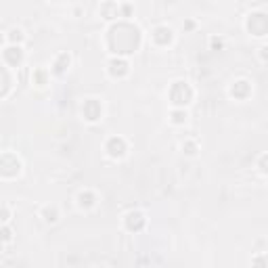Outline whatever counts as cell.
Masks as SVG:
<instances>
[{"mask_svg": "<svg viewBox=\"0 0 268 268\" xmlns=\"http://www.w3.org/2000/svg\"><path fill=\"white\" fill-rule=\"evenodd\" d=\"M105 151L109 157H113V160H122V157L128 153V143L126 138L122 136H111L109 141L105 143Z\"/></svg>", "mask_w": 268, "mask_h": 268, "instance_id": "cell-1", "label": "cell"}, {"mask_svg": "<svg viewBox=\"0 0 268 268\" xmlns=\"http://www.w3.org/2000/svg\"><path fill=\"white\" fill-rule=\"evenodd\" d=\"M107 72H109V76H113V78H124V76L130 74V65H128V61L124 57L117 55L107 63Z\"/></svg>", "mask_w": 268, "mask_h": 268, "instance_id": "cell-2", "label": "cell"}, {"mask_svg": "<svg viewBox=\"0 0 268 268\" xmlns=\"http://www.w3.org/2000/svg\"><path fill=\"white\" fill-rule=\"evenodd\" d=\"M151 40H153L157 46H168V44H172V40H174L172 27H168V25H157L153 32H151Z\"/></svg>", "mask_w": 268, "mask_h": 268, "instance_id": "cell-3", "label": "cell"}, {"mask_svg": "<svg viewBox=\"0 0 268 268\" xmlns=\"http://www.w3.org/2000/svg\"><path fill=\"white\" fill-rule=\"evenodd\" d=\"M82 113L88 122H96L103 115V107H101V103H96V98H86L82 105Z\"/></svg>", "mask_w": 268, "mask_h": 268, "instance_id": "cell-4", "label": "cell"}, {"mask_svg": "<svg viewBox=\"0 0 268 268\" xmlns=\"http://www.w3.org/2000/svg\"><path fill=\"white\" fill-rule=\"evenodd\" d=\"M96 201H98V197L92 188H84V191H80L76 197V203L80 210H92V207L96 205Z\"/></svg>", "mask_w": 268, "mask_h": 268, "instance_id": "cell-5", "label": "cell"}, {"mask_svg": "<svg viewBox=\"0 0 268 268\" xmlns=\"http://www.w3.org/2000/svg\"><path fill=\"white\" fill-rule=\"evenodd\" d=\"M98 15H101L105 21H113V19L120 17V4L107 0V2H103L101 6H98Z\"/></svg>", "mask_w": 268, "mask_h": 268, "instance_id": "cell-6", "label": "cell"}, {"mask_svg": "<svg viewBox=\"0 0 268 268\" xmlns=\"http://www.w3.org/2000/svg\"><path fill=\"white\" fill-rule=\"evenodd\" d=\"M4 61L11 65V67H19V63L23 61V51H21V46H15L11 44L4 51Z\"/></svg>", "mask_w": 268, "mask_h": 268, "instance_id": "cell-7", "label": "cell"}, {"mask_svg": "<svg viewBox=\"0 0 268 268\" xmlns=\"http://www.w3.org/2000/svg\"><path fill=\"white\" fill-rule=\"evenodd\" d=\"M69 65H72V57H69V53H61V55H57L55 63L51 67V72L57 74V76H63L67 69H69Z\"/></svg>", "mask_w": 268, "mask_h": 268, "instance_id": "cell-8", "label": "cell"}, {"mask_svg": "<svg viewBox=\"0 0 268 268\" xmlns=\"http://www.w3.org/2000/svg\"><path fill=\"white\" fill-rule=\"evenodd\" d=\"M124 222H126V226L130 228V231H138V228H143L145 226V214H141V212H128L126 216H124Z\"/></svg>", "mask_w": 268, "mask_h": 268, "instance_id": "cell-9", "label": "cell"}, {"mask_svg": "<svg viewBox=\"0 0 268 268\" xmlns=\"http://www.w3.org/2000/svg\"><path fill=\"white\" fill-rule=\"evenodd\" d=\"M40 218H42L46 224H57L59 218H61V214H59V207L57 205H42Z\"/></svg>", "mask_w": 268, "mask_h": 268, "instance_id": "cell-10", "label": "cell"}, {"mask_svg": "<svg viewBox=\"0 0 268 268\" xmlns=\"http://www.w3.org/2000/svg\"><path fill=\"white\" fill-rule=\"evenodd\" d=\"M168 120H170L172 126H184L186 120H188V111L184 107H174L170 111V117H168Z\"/></svg>", "mask_w": 268, "mask_h": 268, "instance_id": "cell-11", "label": "cell"}, {"mask_svg": "<svg viewBox=\"0 0 268 268\" xmlns=\"http://www.w3.org/2000/svg\"><path fill=\"white\" fill-rule=\"evenodd\" d=\"M25 32L21 27H11L6 32V42L8 44H15V46H23V42H25Z\"/></svg>", "mask_w": 268, "mask_h": 268, "instance_id": "cell-12", "label": "cell"}, {"mask_svg": "<svg viewBox=\"0 0 268 268\" xmlns=\"http://www.w3.org/2000/svg\"><path fill=\"white\" fill-rule=\"evenodd\" d=\"M32 82L36 86H46L48 82H51V69L46 67H36L34 74H32Z\"/></svg>", "mask_w": 268, "mask_h": 268, "instance_id": "cell-13", "label": "cell"}, {"mask_svg": "<svg viewBox=\"0 0 268 268\" xmlns=\"http://www.w3.org/2000/svg\"><path fill=\"white\" fill-rule=\"evenodd\" d=\"M247 92H250V82H245V80L233 82V86H231V96L233 98H245Z\"/></svg>", "mask_w": 268, "mask_h": 268, "instance_id": "cell-14", "label": "cell"}, {"mask_svg": "<svg viewBox=\"0 0 268 268\" xmlns=\"http://www.w3.org/2000/svg\"><path fill=\"white\" fill-rule=\"evenodd\" d=\"M0 241H4V243L13 241V231L8 228V224H0Z\"/></svg>", "mask_w": 268, "mask_h": 268, "instance_id": "cell-15", "label": "cell"}, {"mask_svg": "<svg viewBox=\"0 0 268 268\" xmlns=\"http://www.w3.org/2000/svg\"><path fill=\"white\" fill-rule=\"evenodd\" d=\"M180 149H182L184 155H191V157H193V155L197 153V143H195V141H184V143L180 145Z\"/></svg>", "mask_w": 268, "mask_h": 268, "instance_id": "cell-16", "label": "cell"}, {"mask_svg": "<svg viewBox=\"0 0 268 268\" xmlns=\"http://www.w3.org/2000/svg\"><path fill=\"white\" fill-rule=\"evenodd\" d=\"M11 220V210L6 205H0V224H8Z\"/></svg>", "mask_w": 268, "mask_h": 268, "instance_id": "cell-17", "label": "cell"}, {"mask_svg": "<svg viewBox=\"0 0 268 268\" xmlns=\"http://www.w3.org/2000/svg\"><path fill=\"white\" fill-rule=\"evenodd\" d=\"M258 51H260V63L264 65V63H266V46H262V48H258Z\"/></svg>", "mask_w": 268, "mask_h": 268, "instance_id": "cell-18", "label": "cell"}, {"mask_svg": "<svg viewBox=\"0 0 268 268\" xmlns=\"http://www.w3.org/2000/svg\"><path fill=\"white\" fill-rule=\"evenodd\" d=\"M6 40V34H2V32H0V44H2Z\"/></svg>", "mask_w": 268, "mask_h": 268, "instance_id": "cell-19", "label": "cell"}]
</instances>
